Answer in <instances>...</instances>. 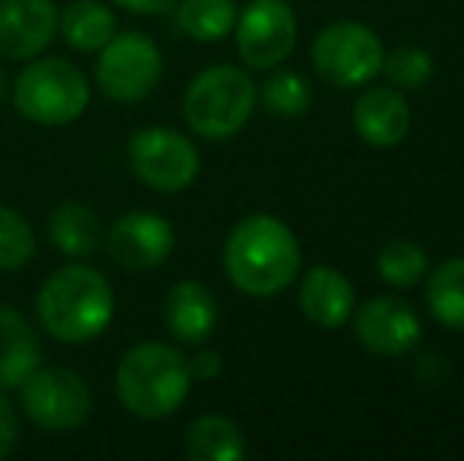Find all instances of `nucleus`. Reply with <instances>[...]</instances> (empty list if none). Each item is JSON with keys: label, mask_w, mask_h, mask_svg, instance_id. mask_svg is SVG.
Here are the masks:
<instances>
[{"label": "nucleus", "mask_w": 464, "mask_h": 461, "mask_svg": "<svg viewBox=\"0 0 464 461\" xmlns=\"http://www.w3.org/2000/svg\"><path fill=\"white\" fill-rule=\"evenodd\" d=\"M35 313L54 341L86 345L114 320V291L95 265L70 263L44 278L35 297Z\"/></svg>", "instance_id": "nucleus-1"}, {"label": "nucleus", "mask_w": 464, "mask_h": 461, "mask_svg": "<svg viewBox=\"0 0 464 461\" xmlns=\"http://www.w3.org/2000/svg\"><path fill=\"white\" fill-rule=\"evenodd\" d=\"M225 272L234 288H240L244 294H281L300 272V244L294 231L278 218L250 216L227 234Z\"/></svg>", "instance_id": "nucleus-2"}, {"label": "nucleus", "mask_w": 464, "mask_h": 461, "mask_svg": "<svg viewBox=\"0 0 464 461\" xmlns=\"http://www.w3.org/2000/svg\"><path fill=\"white\" fill-rule=\"evenodd\" d=\"M189 363L165 341H142L121 357L114 373L117 401L140 420H165L189 395Z\"/></svg>", "instance_id": "nucleus-3"}, {"label": "nucleus", "mask_w": 464, "mask_h": 461, "mask_svg": "<svg viewBox=\"0 0 464 461\" xmlns=\"http://www.w3.org/2000/svg\"><path fill=\"white\" fill-rule=\"evenodd\" d=\"M89 80L67 57H32L13 82V108L42 127H63L89 108Z\"/></svg>", "instance_id": "nucleus-4"}, {"label": "nucleus", "mask_w": 464, "mask_h": 461, "mask_svg": "<svg viewBox=\"0 0 464 461\" xmlns=\"http://www.w3.org/2000/svg\"><path fill=\"white\" fill-rule=\"evenodd\" d=\"M256 108V86L240 67L221 63L193 76L184 92V117L202 139H231Z\"/></svg>", "instance_id": "nucleus-5"}, {"label": "nucleus", "mask_w": 464, "mask_h": 461, "mask_svg": "<svg viewBox=\"0 0 464 461\" xmlns=\"http://www.w3.org/2000/svg\"><path fill=\"white\" fill-rule=\"evenodd\" d=\"M130 171L155 193H180L199 178V152L171 127H142L127 142Z\"/></svg>", "instance_id": "nucleus-6"}, {"label": "nucleus", "mask_w": 464, "mask_h": 461, "mask_svg": "<svg viewBox=\"0 0 464 461\" xmlns=\"http://www.w3.org/2000/svg\"><path fill=\"white\" fill-rule=\"evenodd\" d=\"M23 414L42 430H76L92 414V389L80 373L63 367L32 370L19 386Z\"/></svg>", "instance_id": "nucleus-7"}, {"label": "nucleus", "mask_w": 464, "mask_h": 461, "mask_svg": "<svg viewBox=\"0 0 464 461\" xmlns=\"http://www.w3.org/2000/svg\"><path fill=\"white\" fill-rule=\"evenodd\" d=\"M161 80V51L142 32H114L98 51L95 82L111 101H142Z\"/></svg>", "instance_id": "nucleus-8"}, {"label": "nucleus", "mask_w": 464, "mask_h": 461, "mask_svg": "<svg viewBox=\"0 0 464 461\" xmlns=\"http://www.w3.org/2000/svg\"><path fill=\"white\" fill-rule=\"evenodd\" d=\"M382 42L363 23H332L313 42V67L325 82L354 89L382 70Z\"/></svg>", "instance_id": "nucleus-9"}, {"label": "nucleus", "mask_w": 464, "mask_h": 461, "mask_svg": "<svg viewBox=\"0 0 464 461\" xmlns=\"http://www.w3.org/2000/svg\"><path fill=\"white\" fill-rule=\"evenodd\" d=\"M234 35L246 67L272 70L294 51L297 16L287 0H250L234 23Z\"/></svg>", "instance_id": "nucleus-10"}, {"label": "nucleus", "mask_w": 464, "mask_h": 461, "mask_svg": "<svg viewBox=\"0 0 464 461\" xmlns=\"http://www.w3.org/2000/svg\"><path fill=\"white\" fill-rule=\"evenodd\" d=\"M104 246L121 269L149 272L174 253V228L155 212H127L104 234Z\"/></svg>", "instance_id": "nucleus-11"}, {"label": "nucleus", "mask_w": 464, "mask_h": 461, "mask_svg": "<svg viewBox=\"0 0 464 461\" xmlns=\"http://www.w3.org/2000/svg\"><path fill=\"white\" fill-rule=\"evenodd\" d=\"M354 332L363 348L379 357H398L408 354L420 345V320H417L414 307L401 297H372L363 303L354 316Z\"/></svg>", "instance_id": "nucleus-12"}, {"label": "nucleus", "mask_w": 464, "mask_h": 461, "mask_svg": "<svg viewBox=\"0 0 464 461\" xmlns=\"http://www.w3.org/2000/svg\"><path fill=\"white\" fill-rule=\"evenodd\" d=\"M57 35L54 0H0V57L32 61Z\"/></svg>", "instance_id": "nucleus-13"}, {"label": "nucleus", "mask_w": 464, "mask_h": 461, "mask_svg": "<svg viewBox=\"0 0 464 461\" xmlns=\"http://www.w3.org/2000/svg\"><path fill=\"white\" fill-rule=\"evenodd\" d=\"M354 130L363 142L376 149L398 146L411 130L408 101L389 86L367 89L354 105Z\"/></svg>", "instance_id": "nucleus-14"}, {"label": "nucleus", "mask_w": 464, "mask_h": 461, "mask_svg": "<svg viewBox=\"0 0 464 461\" xmlns=\"http://www.w3.org/2000/svg\"><path fill=\"white\" fill-rule=\"evenodd\" d=\"M218 322V301L202 282H178L165 297V326L184 345H199Z\"/></svg>", "instance_id": "nucleus-15"}, {"label": "nucleus", "mask_w": 464, "mask_h": 461, "mask_svg": "<svg viewBox=\"0 0 464 461\" xmlns=\"http://www.w3.org/2000/svg\"><path fill=\"white\" fill-rule=\"evenodd\" d=\"M300 310L323 329H338L354 313V288L342 272L329 265H313L300 282Z\"/></svg>", "instance_id": "nucleus-16"}, {"label": "nucleus", "mask_w": 464, "mask_h": 461, "mask_svg": "<svg viewBox=\"0 0 464 461\" xmlns=\"http://www.w3.org/2000/svg\"><path fill=\"white\" fill-rule=\"evenodd\" d=\"M42 363V345L19 310L0 303V389H19Z\"/></svg>", "instance_id": "nucleus-17"}, {"label": "nucleus", "mask_w": 464, "mask_h": 461, "mask_svg": "<svg viewBox=\"0 0 464 461\" xmlns=\"http://www.w3.org/2000/svg\"><path fill=\"white\" fill-rule=\"evenodd\" d=\"M57 32L73 51L98 54L114 38L117 19L102 0H73L63 6V13H57Z\"/></svg>", "instance_id": "nucleus-18"}, {"label": "nucleus", "mask_w": 464, "mask_h": 461, "mask_svg": "<svg viewBox=\"0 0 464 461\" xmlns=\"http://www.w3.org/2000/svg\"><path fill=\"white\" fill-rule=\"evenodd\" d=\"M184 452L193 461H240L246 456V439L231 418L202 414L187 427Z\"/></svg>", "instance_id": "nucleus-19"}, {"label": "nucleus", "mask_w": 464, "mask_h": 461, "mask_svg": "<svg viewBox=\"0 0 464 461\" xmlns=\"http://www.w3.org/2000/svg\"><path fill=\"white\" fill-rule=\"evenodd\" d=\"M48 237L63 256L86 259L102 246L104 231L102 222L86 203H63L51 212L48 218Z\"/></svg>", "instance_id": "nucleus-20"}, {"label": "nucleus", "mask_w": 464, "mask_h": 461, "mask_svg": "<svg viewBox=\"0 0 464 461\" xmlns=\"http://www.w3.org/2000/svg\"><path fill=\"white\" fill-rule=\"evenodd\" d=\"M178 29L193 42H221L237 23L234 0H178Z\"/></svg>", "instance_id": "nucleus-21"}, {"label": "nucleus", "mask_w": 464, "mask_h": 461, "mask_svg": "<svg viewBox=\"0 0 464 461\" xmlns=\"http://www.w3.org/2000/svg\"><path fill=\"white\" fill-rule=\"evenodd\" d=\"M427 307L442 326L464 329V256L446 259L427 278Z\"/></svg>", "instance_id": "nucleus-22"}, {"label": "nucleus", "mask_w": 464, "mask_h": 461, "mask_svg": "<svg viewBox=\"0 0 464 461\" xmlns=\"http://www.w3.org/2000/svg\"><path fill=\"white\" fill-rule=\"evenodd\" d=\"M376 269L382 282L395 284V288H414L427 272V253L411 240H389L379 250Z\"/></svg>", "instance_id": "nucleus-23"}, {"label": "nucleus", "mask_w": 464, "mask_h": 461, "mask_svg": "<svg viewBox=\"0 0 464 461\" xmlns=\"http://www.w3.org/2000/svg\"><path fill=\"white\" fill-rule=\"evenodd\" d=\"M35 256V231L13 206H0V272H16Z\"/></svg>", "instance_id": "nucleus-24"}, {"label": "nucleus", "mask_w": 464, "mask_h": 461, "mask_svg": "<svg viewBox=\"0 0 464 461\" xmlns=\"http://www.w3.org/2000/svg\"><path fill=\"white\" fill-rule=\"evenodd\" d=\"M313 92L306 86V80L300 73L291 70H281V73L269 76L263 86V105L266 111L278 114V117H300L310 108Z\"/></svg>", "instance_id": "nucleus-25"}, {"label": "nucleus", "mask_w": 464, "mask_h": 461, "mask_svg": "<svg viewBox=\"0 0 464 461\" xmlns=\"http://www.w3.org/2000/svg\"><path fill=\"white\" fill-rule=\"evenodd\" d=\"M385 80L392 82V89H423L433 80V57L423 48H395L389 57H382V70Z\"/></svg>", "instance_id": "nucleus-26"}, {"label": "nucleus", "mask_w": 464, "mask_h": 461, "mask_svg": "<svg viewBox=\"0 0 464 461\" xmlns=\"http://www.w3.org/2000/svg\"><path fill=\"white\" fill-rule=\"evenodd\" d=\"M16 439H19L16 408H13V401L6 399L4 389H0V458H6L13 449H16Z\"/></svg>", "instance_id": "nucleus-27"}, {"label": "nucleus", "mask_w": 464, "mask_h": 461, "mask_svg": "<svg viewBox=\"0 0 464 461\" xmlns=\"http://www.w3.org/2000/svg\"><path fill=\"white\" fill-rule=\"evenodd\" d=\"M189 376L193 379H215L221 373V354L218 351H199L196 357H189Z\"/></svg>", "instance_id": "nucleus-28"}, {"label": "nucleus", "mask_w": 464, "mask_h": 461, "mask_svg": "<svg viewBox=\"0 0 464 461\" xmlns=\"http://www.w3.org/2000/svg\"><path fill=\"white\" fill-rule=\"evenodd\" d=\"M111 4L123 6V10L136 13V16H155V13H168L178 0H111Z\"/></svg>", "instance_id": "nucleus-29"}, {"label": "nucleus", "mask_w": 464, "mask_h": 461, "mask_svg": "<svg viewBox=\"0 0 464 461\" xmlns=\"http://www.w3.org/2000/svg\"><path fill=\"white\" fill-rule=\"evenodd\" d=\"M4 95H6V70H4V63H0V101H4Z\"/></svg>", "instance_id": "nucleus-30"}]
</instances>
